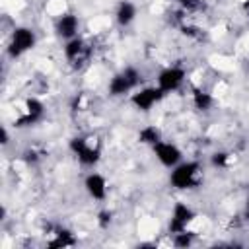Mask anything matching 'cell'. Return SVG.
<instances>
[{"instance_id":"ac0fdd59","label":"cell","mask_w":249,"mask_h":249,"mask_svg":"<svg viewBox=\"0 0 249 249\" xmlns=\"http://www.w3.org/2000/svg\"><path fill=\"white\" fill-rule=\"evenodd\" d=\"M177 4L187 12H195V10H200L202 0H177Z\"/></svg>"},{"instance_id":"ffe728a7","label":"cell","mask_w":249,"mask_h":249,"mask_svg":"<svg viewBox=\"0 0 249 249\" xmlns=\"http://www.w3.org/2000/svg\"><path fill=\"white\" fill-rule=\"evenodd\" d=\"M111 220H113V214H111L109 210H103V212H99V216H97V222H99L101 228H107V226L111 224Z\"/></svg>"},{"instance_id":"e0dca14e","label":"cell","mask_w":249,"mask_h":249,"mask_svg":"<svg viewBox=\"0 0 249 249\" xmlns=\"http://www.w3.org/2000/svg\"><path fill=\"white\" fill-rule=\"evenodd\" d=\"M193 239H195V235L191 231H187V230L173 233V245L175 247H189L193 243Z\"/></svg>"},{"instance_id":"7c38bea8","label":"cell","mask_w":249,"mask_h":249,"mask_svg":"<svg viewBox=\"0 0 249 249\" xmlns=\"http://www.w3.org/2000/svg\"><path fill=\"white\" fill-rule=\"evenodd\" d=\"M64 56L70 60V62H78L86 56V43L82 37H72L66 41L64 45Z\"/></svg>"},{"instance_id":"7402d4cb","label":"cell","mask_w":249,"mask_h":249,"mask_svg":"<svg viewBox=\"0 0 249 249\" xmlns=\"http://www.w3.org/2000/svg\"><path fill=\"white\" fill-rule=\"evenodd\" d=\"M0 134H2V136H0V138H2L0 142H2V144H8V130H6V128H2V132H0Z\"/></svg>"},{"instance_id":"7a4b0ae2","label":"cell","mask_w":249,"mask_h":249,"mask_svg":"<svg viewBox=\"0 0 249 249\" xmlns=\"http://www.w3.org/2000/svg\"><path fill=\"white\" fill-rule=\"evenodd\" d=\"M140 84V72L132 66H126L124 70H121L119 74H115L109 82V93L111 95H124L130 89H134Z\"/></svg>"},{"instance_id":"2e32d148","label":"cell","mask_w":249,"mask_h":249,"mask_svg":"<svg viewBox=\"0 0 249 249\" xmlns=\"http://www.w3.org/2000/svg\"><path fill=\"white\" fill-rule=\"evenodd\" d=\"M212 103H214V99H212V95H210L208 91L196 89V91L193 93V105H195L198 111H208V109L212 107Z\"/></svg>"},{"instance_id":"44dd1931","label":"cell","mask_w":249,"mask_h":249,"mask_svg":"<svg viewBox=\"0 0 249 249\" xmlns=\"http://www.w3.org/2000/svg\"><path fill=\"white\" fill-rule=\"evenodd\" d=\"M23 160H25L27 163H35V161H37V154H35L33 150H27V152L23 154Z\"/></svg>"},{"instance_id":"5b68a950","label":"cell","mask_w":249,"mask_h":249,"mask_svg":"<svg viewBox=\"0 0 249 249\" xmlns=\"http://www.w3.org/2000/svg\"><path fill=\"white\" fill-rule=\"evenodd\" d=\"M195 220V210L191 206H187L185 202H177L173 206V212H171V220H169V233H177V231H183L187 230V226Z\"/></svg>"},{"instance_id":"8992f818","label":"cell","mask_w":249,"mask_h":249,"mask_svg":"<svg viewBox=\"0 0 249 249\" xmlns=\"http://www.w3.org/2000/svg\"><path fill=\"white\" fill-rule=\"evenodd\" d=\"M165 93L160 88H142L136 93H132L130 103L138 109V111H150Z\"/></svg>"},{"instance_id":"ba28073f","label":"cell","mask_w":249,"mask_h":249,"mask_svg":"<svg viewBox=\"0 0 249 249\" xmlns=\"http://www.w3.org/2000/svg\"><path fill=\"white\" fill-rule=\"evenodd\" d=\"M183 80H185V70L179 68V66H169V68H165V70L160 72V76H158V88L163 93L175 91L183 84Z\"/></svg>"},{"instance_id":"d6986e66","label":"cell","mask_w":249,"mask_h":249,"mask_svg":"<svg viewBox=\"0 0 249 249\" xmlns=\"http://www.w3.org/2000/svg\"><path fill=\"white\" fill-rule=\"evenodd\" d=\"M228 160H230V156H228L226 152H216V154L212 156V165H216V167H226V165H228Z\"/></svg>"},{"instance_id":"30bf717a","label":"cell","mask_w":249,"mask_h":249,"mask_svg":"<svg viewBox=\"0 0 249 249\" xmlns=\"http://www.w3.org/2000/svg\"><path fill=\"white\" fill-rule=\"evenodd\" d=\"M84 187H86L88 195L95 200H103L107 196V181L99 173H89L84 181Z\"/></svg>"},{"instance_id":"277c9868","label":"cell","mask_w":249,"mask_h":249,"mask_svg":"<svg viewBox=\"0 0 249 249\" xmlns=\"http://www.w3.org/2000/svg\"><path fill=\"white\" fill-rule=\"evenodd\" d=\"M35 47V33L29 27H16L12 33V41L8 47V53L12 58L21 56L23 53H27L29 49Z\"/></svg>"},{"instance_id":"8fae6325","label":"cell","mask_w":249,"mask_h":249,"mask_svg":"<svg viewBox=\"0 0 249 249\" xmlns=\"http://www.w3.org/2000/svg\"><path fill=\"white\" fill-rule=\"evenodd\" d=\"M78 18L74 14H62L58 19H56V33L64 39H72V37H78Z\"/></svg>"},{"instance_id":"52a82bcc","label":"cell","mask_w":249,"mask_h":249,"mask_svg":"<svg viewBox=\"0 0 249 249\" xmlns=\"http://www.w3.org/2000/svg\"><path fill=\"white\" fill-rule=\"evenodd\" d=\"M152 150H154L158 161H160L161 165H165V167H175V165L181 161V156H183L181 150H179L175 144L163 142V140H160L158 144H154Z\"/></svg>"},{"instance_id":"6da1fadb","label":"cell","mask_w":249,"mask_h":249,"mask_svg":"<svg viewBox=\"0 0 249 249\" xmlns=\"http://www.w3.org/2000/svg\"><path fill=\"white\" fill-rule=\"evenodd\" d=\"M198 175H200V163L198 161H179L171 175H169V181L175 189H191L195 185H198Z\"/></svg>"},{"instance_id":"4fadbf2b","label":"cell","mask_w":249,"mask_h":249,"mask_svg":"<svg viewBox=\"0 0 249 249\" xmlns=\"http://www.w3.org/2000/svg\"><path fill=\"white\" fill-rule=\"evenodd\" d=\"M115 18H117V23H119V25H123V27L130 25V23L134 21V18H136V6H134L132 2H128V0L121 2L119 8H117Z\"/></svg>"},{"instance_id":"5bb4252c","label":"cell","mask_w":249,"mask_h":249,"mask_svg":"<svg viewBox=\"0 0 249 249\" xmlns=\"http://www.w3.org/2000/svg\"><path fill=\"white\" fill-rule=\"evenodd\" d=\"M138 140H140L142 144L154 146V144H158V142L161 140V132H160V128H158L156 124H148V126H144V128L138 132Z\"/></svg>"},{"instance_id":"9c48e42d","label":"cell","mask_w":249,"mask_h":249,"mask_svg":"<svg viewBox=\"0 0 249 249\" xmlns=\"http://www.w3.org/2000/svg\"><path fill=\"white\" fill-rule=\"evenodd\" d=\"M43 113H45L43 103H41L39 99H35V97H29V99L25 101V115L16 121V126H29V124H35V123L43 117Z\"/></svg>"},{"instance_id":"603a6c76","label":"cell","mask_w":249,"mask_h":249,"mask_svg":"<svg viewBox=\"0 0 249 249\" xmlns=\"http://www.w3.org/2000/svg\"><path fill=\"white\" fill-rule=\"evenodd\" d=\"M247 214H249V196H247Z\"/></svg>"},{"instance_id":"9a60e30c","label":"cell","mask_w":249,"mask_h":249,"mask_svg":"<svg viewBox=\"0 0 249 249\" xmlns=\"http://www.w3.org/2000/svg\"><path fill=\"white\" fill-rule=\"evenodd\" d=\"M74 243H76V239H74V235L68 230H56L54 239H51L47 245L49 247H70Z\"/></svg>"},{"instance_id":"3957f363","label":"cell","mask_w":249,"mask_h":249,"mask_svg":"<svg viewBox=\"0 0 249 249\" xmlns=\"http://www.w3.org/2000/svg\"><path fill=\"white\" fill-rule=\"evenodd\" d=\"M70 150L76 154V158H78V161H80L82 165H95V163L99 161V158H101L99 146H93V144H91L88 138H84V136L72 138V140H70Z\"/></svg>"}]
</instances>
